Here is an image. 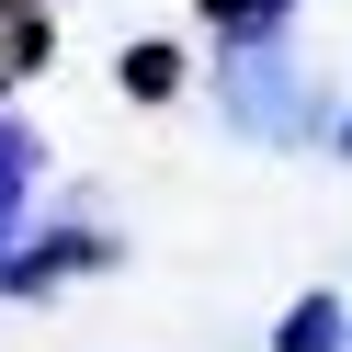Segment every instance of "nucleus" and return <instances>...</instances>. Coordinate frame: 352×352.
Listing matches in <instances>:
<instances>
[{"mask_svg": "<svg viewBox=\"0 0 352 352\" xmlns=\"http://www.w3.org/2000/svg\"><path fill=\"white\" fill-rule=\"evenodd\" d=\"M329 148H341V160H352V114H329Z\"/></svg>", "mask_w": 352, "mask_h": 352, "instance_id": "6e6552de", "label": "nucleus"}, {"mask_svg": "<svg viewBox=\"0 0 352 352\" xmlns=\"http://www.w3.org/2000/svg\"><path fill=\"white\" fill-rule=\"evenodd\" d=\"M125 102H182V80H193V57L170 46V34H148V46H125Z\"/></svg>", "mask_w": 352, "mask_h": 352, "instance_id": "0eeeda50", "label": "nucleus"}, {"mask_svg": "<svg viewBox=\"0 0 352 352\" xmlns=\"http://www.w3.org/2000/svg\"><path fill=\"white\" fill-rule=\"evenodd\" d=\"M216 114L239 137H261V148L329 137V102H318V80H307L296 46H216Z\"/></svg>", "mask_w": 352, "mask_h": 352, "instance_id": "f257e3e1", "label": "nucleus"}, {"mask_svg": "<svg viewBox=\"0 0 352 352\" xmlns=\"http://www.w3.org/2000/svg\"><path fill=\"white\" fill-rule=\"evenodd\" d=\"M34 182H46V137L23 114H0V250L34 228Z\"/></svg>", "mask_w": 352, "mask_h": 352, "instance_id": "7ed1b4c3", "label": "nucleus"}, {"mask_svg": "<svg viewBox=\"0 0 352 352\" xmlns=\"http://www.w3.org/2000/svg\"><path fill=\"white\" fill-rule=\"evenodd\" d=\"M102 261H114L102 228H80V216H34V228L0 250V296H57L69 273H102Z\"/></svg>", "mask_w": 352, "mask_h": 352, "instance_id": "f03ea898", "label": "nucleus"}, {"mask_svg": "<svg viewBox=\"0 0 352 352\" xmlns=\"http://www.w3.org/2000/svg\"><path fill=\"white\" fill-rule=\"evenodd\" d=\"M216 46H284L296 34V0H193Z\"/></svg>", "mask_w": 352, "mask_h": 352, "instance_id": "39448f33", "label": "nucleus"}, {"mask_svg": "<svg viewBox=\"0 0 352 352\" xmlns=\"http://www.w3.org/2000/svg\"><path fill=\"white\" fill-rule=\"evenodd\" d=\"M46 57H57V12H46V0H0V91L34 80Z\"/></svg>", "mask_w": 352, "mask_h": 352, "instance_id": "20e7f679", "label": "nucleus"}, {"mask_svg": "<svg viewBox=\"0 0 352 352\" xmlns=\"http://www.w3.org/2000/svg\"><path fill=\"white\" fill-rule=\"evenodd\" d=\"M273 352H352V307L341 296H296L273 318Z\"/></svg>", "mask_w": 352, "mask_h": 352, "instance_id": "423d86ee", "label": "nucleus"}]
</instances>
